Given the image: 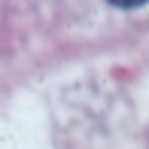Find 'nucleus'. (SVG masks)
Returning a JSON list of instances; mask_svg holds the SVG:
<instances>
[{
    "label": "nucleus",
    "mask_w": 149,
    "mask_h": 149,
    "mask_svg": "<svg viewBox=\"0 0 149 149\" xmlns=\"http://www.w3.org/2000/svg\"><path fill=\"white\" fill-rule=\"evenodd\" d=\"M113 6H122V9H140L143 0H113Z\"/></svg>",
    "instance_id": "f257e3e1"
}]
</instances>
